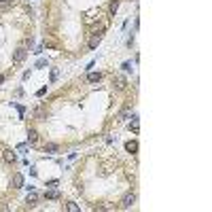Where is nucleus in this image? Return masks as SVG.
Here are the masks:
<instances>
[{
	"instance_id": "nucleus-11",
	"label": "nucleus",
	"mask_w": 212,
	"mask_h": 212,
	"mask_svg": "<svg viewBox=\"0 0 212 212\" xmlns=\"http://www.w3.org/2000/svg\"><path fill=\"white\" fill-rule=\"evenodd\" d=\"M130 115H131V108L127 106V108H123V110H121V115H119V121H127V117H130Z\"/></svg>"
},
{
	"instance_id": "nucleus-12",
	"label": "nucleus",
	"mask_w": 212,
	"mask_h": 212,
	"mask_svg": "<svg viewBox=\"0 0 212 212\" xmlns=\"http://www.w3.org/2000/svg\"><path fill=\"white\" fill-rule=\"evenodd\" d=\"M113 85H115L117 89H123V87H125V79H123V76H117V79L113 81Z\"/></svg>"
},
{
	"instance_id": "nucleus-9",
	"label": "nucleus",
	"mask_w": 212,
	"mask_h": 212,
	"mask_svg": "<svg viewBox=\"0 0 212 212\" xmlns=\"http://www.w3.org/2000/svg\"><path fill=\"white\" fill-rule=\"evenodd\" d=\"M11 7H15V0H0V11L11 9Z\"/></svg>"
},
{
	"instance_id": "nucleus-2",
	"label": "nucleus",
	"mask_w": 212,
	"mask_h": 212,
	"mask_svg": "<svg viewBox=\"0 0 212 212\" xmlns=\"http://www.w3.org/2000/svg\"><path fill=\"white\" fill-rule=\"evenodd\" d=\"M134 204H136V193H134V191L125 193V195H123V200H121V206H123V208H131Z\"/></svg>"
},
{
	"instance_id": "nucleus-20",
	"label": "nucleus",
	"mask_w": 212,
	"mask_h": 212,
	"mask_svg": "<svg viewBox=\"0 0 212 212\" xmlns=\"http://www.w3.org/2000/svg\"><path fill=\"white\" fill-rule=\"evenodd\" d=\"M45 66H47V59H38L36 62V68H45Z\"/></svg>"
},
{
	"instance_id": "nucleus-8",
	"label": "nucleus",
	"mask_w": 212,
	"mask_h": 212,
	"mask_svg": "<svg viewBox=\"0 0 212 212\" xmlns=\"http://www.w3.org/2000/svg\"><path fill=\"white\" fill-rule=\"evenodd\" d=\"M100 79H102L100 72H89V74H87V81H89V83H98Z\"/></svg>"
},
{
	"instance_id": "nucleus-14",
	"label": "nucleus",
	"mask_w": 212,
	"mask_h": 212,
	"mask_svg": "<svg viewBox=\"0 0 212 212\" xmlns=\"http://www.w3.org/2000/svg\"><path fill=\"white\" fill-rule=\"evenodd\" d=\"M36 200H38V195H36L34 191H32V193H30V195H28V197H25V201H28V204H30V206H34V204H36Z\"/></svg>"
},
{
	"instance_id": "nucleus-17",
	"label": "nucleus",
	"mask_w": 212,
	"mask_h": 212,
	"mask_svg": "<svg viewBox=\"0 0 212 212\" xmlns=\"http://www.w3.org/2000/svg\"><path fill=\"white\" fill-rule=\"evenodd\" d=\"M58 76H59V70H58V68H53V70H51V83L58 81Z\"/></svg>"
},
{
	"instance_id": "nucleus-16",
	"label": "nucleus",
	"mask_w": 212,
	"mask_h": 212,
	"mask_svg": "<svg viewBox=\"0 0 212 212\" xmlns=\"http://www.w3.org/2000/svg\"><path fill=\"white\" fill-rule=\"evenodd\" d=\"M130 127H131L134 131H138V130H140V123H138V117H134V121H131V125H130Z\"/></svg>"
},
{
	"instance_id": "nucleus-13",
	"label": "nucleus",
	"mask_w": 212,
	"mask_h": 212,
	"mask_svg": "<svg viewBox=\"0 0 212 212\" xmlns=\"http://www.w3.org/2000/svg\"><path fill=\"white\" fill-rule=\"evenodd\" d=\"M45 197H47V200H58L59 193L55 191V189H51V191H47V193H45Z\"/></svg>"
},
{
	"instance_id": "nucleus-21",
	"label": "nucleus",
	"mask_w": 212,
	"mask_h": 212,
	"mask_svg": "<svg viewBox=\"0 0 212 212\" xmlns=\"http://www.w3.org/2000/svg\"><path fill=\"white\" fill-rule=\"evenodd\" d=\"M25 149H28L25 144H17V151H19V153H25Z\"/></svg>"
},
{
	"instance_id": "nucleus-22",
	"label": "nucleus",
	"mask_w": 212,
	"mask_h": 212,
	"mask_svg": "<svg viewBox=\"0 0 212 212\" xmlns=\"http://www.w3.org/2000/svg\"><path fill=\"white\" fill-rule=\"evenodd\" d=\"M2 83H4V74H0V85H2Z\"/></svg>"
},
{
	"instance_id": "nucleus-18",
	"label": "nucleus",
	"mask_w": 212,
	"mask_h": 212,
	"mask_svg": "<svg viewBox=\"0 0 212 212\" xmlns=\"http://www.w3.org/2000/svg\"><path fill=\"white\" fill-rule=\"evenodd\" d=\"M68 210L70 212H79V206H76L74 201H68Z\"/></svg>"
},
{
	"instance_id": "nucleus-1",
	"label": "nucleus",
	"mask_w": 212,
	"mask_h": 212,
	"mask_svg": "<svg viewBox=\"0 0 212 212\" xmlns=\"http://www.w3.org/2000/svg\"><path fill=\"white\" fill-rule=\"evenodd\" d=\"M25 58H28V49L19 47V49H15V51H13V62H15V64H21Z\"/></svg>"
},
{
	"instance_id": "nucleus-5",
	"label": "nucleus",
	"mask_w": 212,
	"mask_h": 212,
	"mask_svg": "<svg viewBox=\"0 0 212 212\" xmlns=\"http://www.w3.org/2000/svg\"><path fill=\"white\" fill-rule=\"evenodd\" d=\"M11 185H13V189H21V187H24V176H21L19 172H17V174H13Z\"/></svg>"
},
{
	"instance_id": "nucleus-15",
	"label": "nucleus",
	"mask_w": 212,
	"mask_h": 212,
	"mask_svg": "<svg viewBox=\"0 0 212 212\" xmlns=\"http://www.w3.org/2000/svg\"><path fill=\"white\" fill-rule=\"evenodd\" d=\"M117 9H119V0H113V2H110V7H108V11L115 15V13H117Z\"/></svg>"
},
{
	"instance_id": "nucleus-19",
	"label": "nucleus",
	"mask_w": 212,
	"mask_h": 212,
	"mask_svg": "<svg viewBox=\"0 0 212 212\" xmlns=\"http://www.w3.org/2000/svg\"><path fill=\"white\" fill-rule=\"evenodd\" d=\"M121 68H123L125 72H131V64H130V62H123V66H121Z\"/></svg>"
},
{
	"instance_id": "nucleus-7",
	"label": "nucleus",
	"mask_w": 212,
	"mask_h": 212,
	"mask_svg": "<svg viewBox=\"0 0 212 212\" xmlns=\"http://www.w3.org/2000/svg\"><path fill=\"white\" fill-rule=\"evenodd\" d=\"M28 142H30V144H36V142H38V131L36 130L28 131Z\"/></svg>"
},
{
	"instance_id": "nucleus-3",
	"label": "nucleus",
	"mask_w": 212,
	"mask_h": 212,
	"mask_svg": "<svg viewBox=\"0 0 212 212\" xmlns=\"http://www.w3.org/2000/svg\"><path fill=\"white\" fill-rule=\"evenodd\" d=\"M2 159H4L7 164H15V161H17V155L13 153L11 149H4V151H2Z\"/></svg>"
},
{
	"instance_id": "nucleus-4",
	"label": "nucleus",
	"mask_w": 212,
	"mask_h": 212,
	"mask_svg": "<svg viewBox=\"0 0 212 212\" xmlns=\"http://www.w3.org/2000/svg\"><path fill=\"white\" fill-rule=\"evenodd\" d=\"M100 43H102V30H100V32H95V34L89 38V49H95Z\"/></svg>"
},
{
	"instance_id": "nucleus-10",
	"label": "nucleus",
	"mask_w": 212,
	"mask_h": 212,
	"mask_svg": "<svg viewBox=\"0 0 212 212\" xmlns=\"http://www.w3.org/2000/svg\"><path fill=\"white\" fill-rule=\"evenodd\" d=\"M58 149L59 146L55 144V142H47V144H45V153H55Z\"/></svg>"
},
{
	"instance_id": "nucleus-6",
	"label": "nucleus",
	"mask_w": 212,
	"mask_h": 212,
	"mask_svg": "<svg viewBox=\"0 0 212 212\" xmlns=\"http://www.w3.org/2000/svg\"><path fill=\"white\" fill-rule=\"evenodd\" d=\"M125 151H127V153H136V151H138V142L136 140L125 142Z\"/></svg>"
}]
</instances>
